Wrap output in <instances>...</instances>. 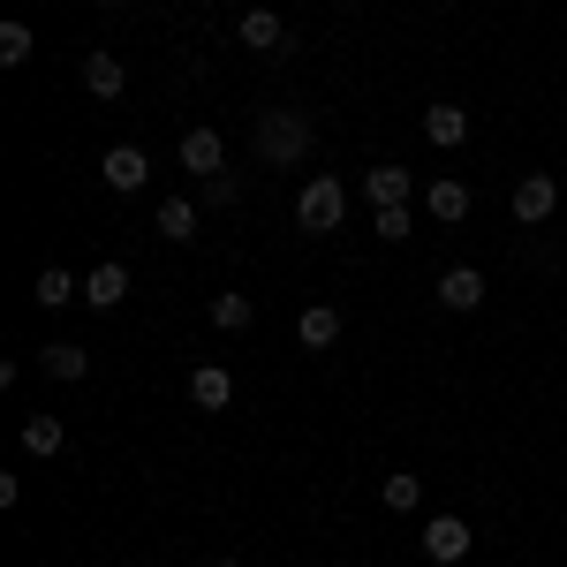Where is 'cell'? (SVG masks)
Returning a JSON list of instances; mask_svg holds the SVG:
<instances>
[{"mask_svg": "<svg viewBox=\"0 0 567 567\" xmlns=\"http://www.w3.org/2000/svg\"><path fill=\"white\" fill-rule=\"evenodd\" d=\"M439 303H446V310H477L484 303V272H477V265H454V272L439 280Z\"/></svg>", "mask_w": 567, "mask_h": 567, "instance_id": "11", "label": "cell"}, {"mask_svg": "<svg viewBox=\"0 0 567 567\" xmlns=\"http://www.w3.org/2000/svg\"><path fill=\"white\" fill-rule=\"evenodd\" d=\"M250 144H258L265 167H303L310 159V122L296 106H265L258 122H250Z\"/></svg>", "mask_w": 567, "mask_h": 567, "instance_id": "1", "label": "cell"}, {"mask_svg": "<svg viewBox=\"0 0 567 567\" xmlns=\"http://www.w3.org/2000/svg\"><path fill=\"white\" fill-rule=\"evenodd\" d=\"M424 553H432L439 567L470 560V523H462V515H432V523H424Z\"/></svg>", "mask_w": 567, "mask_h": 567, "instance_id": "3", "label": "cell"}, {"mask_svg": "<svg viewBox=\"0 0 567 567\" xmlns=\"http://www.w3.org/2000/svg\"><path fill=\"white\" fill-rule=\"evenodd\" d=\"M553 205H560V189H553V175H529V182H515V219H523V227H537V219H553Z\"/></svg>", "mask_w": 567, "mask_h": 567, "instance_id": "7", "label": "cell"}, {"mask_svg": "<svg viewBox=\"0 0 567 567\" xmlns=\"http://www.w3.org/2000/svg\"><path fill=\"white\" fill-rule=\"evenodd\" d=\"M235 45H250V53H280V45H288V23H280L272 8H250V16L235 23Z\"/></svg>", "mask_w": 567, "mask_h": 567, "instance_id": "5", "label": "cell"}, {"mask_svg": "<svg viewBox=\"0 0 567 567\" xmlns=\"http://www.w3.org/2000/svg\"><path fill=\"white\" fill-rule=\"evenodd\" d=\"M31 296H39L45 310H61L69 296H84V280H76V272H61V265H45V272H39V288H31Z\"/></svg>", "mask_w": 567, "mask_h": 567, "instance_id": "19", "label": "cell"}, {"mask_svg": "<svg viewBox=\"0 0 567 567\" xmlns=\"http://www.w3.org/2000/svg\"><path fill=\"white\" fill-rule=\"evenodd\" d=\"M363 197L371 205H409V167H371L363 175Z\"/></svg>", "mask_w": 567, "mask_h": 567, "instance_id": "17", "label": "cell"}, {"mask_svg": "<svg viewBox=\"0 0 567 567\" xmlns=\"http://www.w3.org/2000/svg\"><path fill=\"white\" fill-rule=\"evenodd\" d=\"M122 296H130V272H122L114 258H106V265H91V272H84V303H91V310H114Z\"/></svg>", "mask_w": 567, "mask_h": 567, "instance_id": "8", "label": "cell"}, {"mask_svg": "<svg viewBox=\"0 0 567 567\" xmlns=\"http://www.w3.org/2000/svg\"><path fill=\"white\" fill-rule=\"evenodd\" d=\"M424 205H432L439 227H462V219H470V189L446 175V182H432V189H424Z\"/></svg>", "mask_w": 567, "mask_h": 567, "instance_id": "15", "label": "cell"}, {"mask_svg": "<svg viewBox=\"0 0 567 567\" xmlns=\"http://www.w3.org/2000/svg\"><path fill=\"white\" fill-rule=\"evenodd\" d=\"M341 8H349V0H341Z\"/></svg>", "mask_w": 567, "mask_h": 567, "instance_id": "27", "label": "cell"}, {"mask_svg": "<svg viewBox=\"0 0 567 567\" xmlns=\"http://www.w3.org/2000/svg\"><path fill=\"white\" fill-rule=\"evenodd\" d=\"M205 310H213V326H219V333H250V326H258V303H250L243 288H219V296H213Z\"/></svg>", "mask_w": 567, "mask_h": 567, "instance_id": "10", "label": "cell"}, {"mask_svg": "<svg viewBox=\"0 0 567 567\" xmlns=\"http://www.w3.org/2000/svg\"><path fill=\"white\" fill-rule=\"evenodd\" d=\"M31 23H16V16H8V23H0V61H8V69H23V61H31Z\"/></svg>", "mask_w": 567, "mask_h": 567, "instance_id": "22", "label": "cell"}, {"mask_svg": "<svg viewBox=\"0 0 567 567\" xmlns=\"http://www.w3.org/2000/svg\"><path fill=\"white\" fill-rule=\"evenodd\" d=\"M61 416H31V424H23V454H61Z\"/></svg>", "mask_w": 567, "mask_h": 567, "instance_id": "21", "label": "cell"}, {"mask_svg": "<svg viewBox=\"0 0 567 567\" xmlns=\"http://www.w3.org/2000/svg\"><path fill=\"white\" fill-rule=\"evenodd\" d=\"M122 84H130V69H122L114 53H84V91L91 99H122Z\"/></svg>", "mask_w": 567, "mask_h": 567, "instance_id": "14", "label": "cell"}, {"mask_svg": "<svg viewBox=\"0 0 567 567\" xmlns=\"http://www.w3.org/2000/svg\"><path fill=\"white\" fill-rule=\"evenodd\" d=\"M243 197V182L235 175H205V205H235Z\"/></svg>", "mask_w": 567, "mask_h": 567, "instance_id": "24", "label": "cell"}, {"mask_svg": "<svg viewBox=\"0 0 567 567\" xmlns=\"http://www.w3.org/2000/svg\"><path fill=\"white\" fill-rule=\"evenodd\" d=\"M379 499H386L393 515H409V507H424V477H416V470H393V477L379 484Z\"/></svg>", "mask_w": 567, "mask_h": 567, "instance_id": "18", "label": "cell"}, {"mask_svg": "<svg viewBox=\"0 0 567 567\" xmlns=\"http://www.w3.org/2000/svg\"><path fill=\"white\" fill-rule=\"evenodd\" d=\"M219 567H235V560H219Z\"/></svg>", "mask_w": 567, "mask_h": 567, "instance_id": "26", "label": "cell"}, {"mask_svg": "<svg viewBox=\"0 0 567 567\" xmlns=\"http://www.w3.org/2000/svg\"><path fill=\"white\" fill-rule=\"evenodd\" d=\"M99 167H106V189H122V197H130V189H144V182H152V159H144V152H136V144H114V152H106V159H99Z\"/></svg>", "mask_w": 567, "mask_h": 567, "instance_id": "4", "label": "cell"}, {"mask_svg": "<svg viewBox=\"0 0 567 567\" xmlns=\"http://www.w3.org/2000/svg\"><path fill=\"white\" fill-rule=\"evenodd\" d=\"M341 219H349V189L333 175H310L303 197H296V227H303V235H333Z\"/></svg>", "mask_w": 567, "mask_h": 567, "instance_id": "2", "label": "cell"}, {"mask_svg": "<svg viewBox=\"0 0 567 567\" xmlns=\"http://www.w3.org/2000/svg\"><path fill=\"white\" fill-rule=\"evenodd\" d=\"M424 136H432L439 152L470 144V106H424Z\"/></svg>", "mask_w": 567, "mask_h": 567, "instance_id": "9", "label": "cell"}, {"mask_svg": "<svg viewBox=\"0 0 567 567\" xmlns=\"http://www.w3.org/2000/svg\"><path fill=\"white\" fill-rule=\"evenodd\" d=\"M296 341H303V349H333V341H341V310H333V303H310L303 318H296Z\"/></svg>", "mask_w": 567, "mask_h": 567, "instance_id": "12", "label": "cell"}, {"mask_svg": "<svg viewBox=\"0 0 567 567\" xmlns=\"http://www.w3.org/2000/svg\"><path fill=\"white\" fill-rule=\"evenodd\" d=\"M371 227H379V243H409V205H379Z\"/></svg>", "mask_w": 567, "mask_h": 567, "instance_id": "23", "label": "cell"}, {"mask_svg": "<svg viewBox=\"0 0 567 567\" xmlns=\"http://www.w3.org/2000/svg\"><path fill=\"white\" fill-rule=\"evenodd\" d=\"M189 401H197V409H227V401H235V379H227L219 363H197V371H189Z\"/></svg>", "mask_w": 567, "mask_h": 567, "instance_id": "16", "label": "cell"}, {"mask_svg": "<svg viewBox=\"0 0 567 567\" xmlns=\"http://www.w3.org/2000/svg\"><path fill=\"white\" fill-rule=\"evenodd\" d=\"M159 235H167V243H189V235H197V205H189V197H167V205H159Z\"/></svg>", "mask_w": 567, "mask_h": 567, "instance_id": "20", "label": "cell"}, {"mask_svg": "<svg viewBox=\"0 0 567 567\" xmlns=\"http://www.w3.org/2000/svg\"><path fill=\"white\" fill-rule=\"evenodd\" d=\"M45 379H61V386H76V379H84L91 371V355H84V341H45Z\"/></svg>", "mask_w": 567, "mask_h": 567, "instance_id": "13", "label": "cell"}, {"mask_svg": "<svg viewBox=\"0 0 567 567\" xmlns=\"http://www.w3.org/2000/svg\"><path fill=\"white\" fill-rule=\"evenodd\" d=\"M182 167H189L197 182H205V175H227V144H219L213 130H189V136H182Z\"/></svg>", "mask_w": 567, "mask_h": 567, "instance_id": "6", "label": "cell"}, {"mask_svg": "<svg viewBox=\"0 0 567 567\" xmlns=\"http://www.w3.org/2000/svg\"><path fill=\"white\" fill-rule=\"evenodd\" d=\"M99 8H122V0H99Z\"/></svg>", "mask_w": 567, "mask_h": 567, "instance_id": "25", "label": "cell"}]
</instances>
